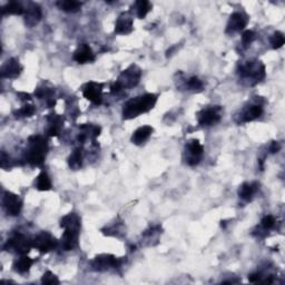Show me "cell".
Returning <instances> with one entry per match:
<instances>
[{"label":"cell","instance_id":"cell-1","mask_svg":"<svg viewBox=\"0 0 285 285\" xmlns=\"http://www.w3.org/2000/svg\"><path fill=\"white\" fill-rule=\"evenodd\" d=\"M159 95L155 94H145L138 97L129 99L124 104L123 107V118L133 119L140 116L142 114L147 113L152 110L156 105Z\"/></svg>","mask_w":285,"mask_h":285},{"label":"cell","instance_id":"cell-2","mask_svg":"<svg viewBox=\"0 0 285 285\" xmlns=\"http://www.w3.org/2000/svg\"><path fill=\"white\" fill-rule=\"evenodd\" d=\"M48 153V142L42 136H32L28 140V148L26 151V160L34 166H39Z\"/></svg>","mask_w":285,"mask_h":285},{"label":"cell","instance_id":"cell-3","mask_svg":"<svg viewBox=\"0 0 285 285\" xmlns=\"http://www.w3.org/2000/svg\"><path fill=\"white\" fill-rule=\"evenodd\" d=\"M33 248V241H30L28 237L20 233L14 234L13 236L8 238L7 243L3 246V249L8 252H15L20 255H26Z\"/></svg>","mask_w":285,"mask_h":285},{"label":"cell","instance_id":"cell-4","mask_svg":"<svg viewBox=\"0 0 285 285\" xmlns=\"http://www.w3.org/2000/svg\"><path fill=\"white\" fill-rule=\"evenodd\" d=\"M240 75L243 78L259 83L265 77V67L261 61H248L241 66Z\"/></svg>","mask_w":285,"mask_h":285},{"label":"cell","instance_id":"cell-5","mask_svg":"<svg viewBox=\"0 0 285 285\" xmlns=\"http://www.w3.org/2000/svg\"><path fill=\"white\" fill-rule=\"evenodd\" d=\"M141 76V69L137 66H135V65H132V66L122 72L117 83L123 87V89H125V88H133L137 86L138 83H140Z\"/></svg>","mask_w":285,"mask_h":285},{"label":"cell","instance_id":"cell-6","mask_svg":"<svg viewBox=\"0 0 285 285\" xmlns=\"http://www.w3.org/2000/svg\"><path fill=\"white\" fill-rule=\"evenodd\" d=\"M57 246V240L48 232H41L33 240V248L38 249L40 253L51 252Z\"/></svg>","mask_w":285,"mask_h":285},{"label":"cell","instance_id":"cell-7","mask_svg":"<svg viewBox=\"0 0 285 285\" xmlns=\"http://www.w3.org/2000/svg\"><path fill=\"white\" fill-rule=\"evenodd\" d=\"M121 260L110 254H102V255L96 256L94 261L91 262V267L95 271H107L110 268H117L121 265Z\"/></svg>","mask_w":285,"mask_h":285},{"label":"cell","instance_id":"cell-8","mask_svg":"<svg viewBox=\"0 0 285 285\" xmlns=\"http://www.w3.org/2000/svg\"><path fill=\"white\" fill-rule=\"evenodd\" d=\"M103 88L104 85L101 83H87L83 88L84 97L95 105H101L103 102Z\"/></svg>","mask_w":285,"mask_h":285},{"label":"cell","instance_id":"cell-9","mask_svg":"<svg viewBox=\"0 0 285 285\" xmlns=\"http://www.w3.org/2000/svg\"><path fill=\"white\" fill-rule=\"evenodd\" d=\"M2 206L6 213L10 216H17L20 214L22 203L18 195L11 193V192H5L2 197Z\"/></svg>","mask_w":285,"mask_h":285},{"label":"cell","instance_id":"cell-10","mask_svg":"<svg viewBox=\"0 0 285 285\" xmlns=\"http://www.w3.org/2000/svg\"><path fill=\"white\" fill-rule=\"evenodd\" d=\"M204 148L197 140H192L186 144V163L191 166L197 165L202 160Z\"/></svg>","mask_w":285,"mask_h":285},{"label":"cell","instance_id":"cell-11","mask_svg":"<svg viewBox=\"0 0 285 285\" xmlns=\"http://www.w3.org/2000/svg\"><path fill=\"white\" fill-rule=\"evenodd\" d=\"M218 107H212V108L203 109L197 115L198 124L201 126H212L221 121V114H219Z\"/></svg>","mask_w":285,"mask_h":285},{"label":"cell","instance_id":"cell-12","mask_svg":"<svg viewBox=\"0 0 285 285\" xmlns=\"http://www.w3.org/2000/svg\"><path fill=\"white\" fill-rule=\"evenodd\" d=\"M79 230L65 229V232L61 236V248L65 251H71L78 246Z\"/></svg>","mask_w":285,"mask_h":285},{"label":"cell","instance_id":"cell-13","mask_svg":"<svg viewBox=\"0 0 285 285\" xmlns=\"http://www.w3.org/2000/svg\"><path fill=\"white\" fill-rule=\"evenodd\" d=\"M21 71L22 66L19 63V60L16 58H11L2 65L0 74H1L2 78H16V77L21 74Z\"/></svg>","mask_w":285,"mask_h":285},{"label":"cell","instance_id":"cell-14","mask_svg":"<svg viewBox=\"0 0 285 285\" xmlns=\"http://www.w3.org/2000/svg\"><path fill=\"white\" fill-rule=\"evenodd\" d=\"M249 22V18L243 13H234L231 15L229 24H227V33H237L243 30Z\"/></svg>","mask_w":285,"mask_h":285},{"label":"cell","instance_id":"cell-15","mask_svg":"<svg viewBox=\"0 0 285 285\" xmlns=\"http://www.w3.org/2000/svg\"><path fill=\"white\" fill-rule=\"evenodd\" d=\"M133 17L130 16L129 13H123L115 24V33L119 35H128L133 32Z\"/></svg>","mask_w":285,"mask_h":285},{"label":"cell","instance_id":"cell-16","mask_svg":"<svg viewBox=\"0 0 285 285\" xmlns=\"http://www.w3.org/2000/svg\"><path fill=\"white\" fill-rule=\"evenodd\" d=\"M42 16L41 8L37 3H30V5L25 9V22L27 26L34 27L40 21Z\"/></svg>","mask_w":285,"mask_h":285},{"label":"cell","instance_id":"cell-17","mask_svg":"<svg viewBox=\"0 0 285 285\" xmlns=\"http://www.w3.org/2000/svg\"><path fill=\"white\" fill-rule=\"evenodd\" d=\"M74 59L78 64L91 63V61L95 60V55L89 46L86 44H82L76 49V52L74 53Z\"/></svg>","mask_w":285,"mask_h":285},{"label":"cell","instance_id":"cell-18","mask_svg":"<svg viewBox=\"0 0 285 285\" xmlns=\"http://www.w3.org/2000/svg\"><path fill=\"white\" fill-rule=\"evenodd\" d=\"M153 134V127L152 126H142L140 128L136 129L132 136V142L135 145H142L145 142L148 141V138L152 136Z\"/></svg>","mask_w":285,"mask_h":285},{"label":"cell","instance_id":"cell-19","mask_svg":"<svg viewBox=\"0 0 285 285\" xmlns=\"http://www.w3.org/2000/svg\"><path fill=\"white\" fill-rule=\"evenodd\" d=\"M48 121V129H47V134L49 136H57L59 134L60 127L63 125L64 123V118L60 116V115H48L47 117Z\"/></svg>","mask_w":285,"mask_h":285},{"label":"cell","instance_id":"cell-20","mask_svg":"<svg viewBox=\"0 0 285 285\" xmlns=\"http://www.w3.org/2000/svg\"><path fill=\"white\" fill-rule=\"evenodd\" d=\"M60 227L63 229H76L80 230V218L75 213H69L60 221Z\"/></svg>","mask_w":285,"mask_h":285},{"label":"cell","instance_id":"cell-21","mask_svg":"<svg viewBox=\"0 0 285 285\" xmlns=\"http://www.w3.org/2000/svg\"><path fill=\"white\" fill-rule=\"evenodd\" d=\"M33 264H34V260H32L27 255H21V257H19L18 260L15 261L14 268L17 273L24 274V273H27L29 271Z\"/></svg>","mask_w":285,"mask_h":285},{"label":"cell","instance_id":"cell-22","mask_svg":"<svg viewBox=\"0 0 285 285\" xmlns=\"http://www.w3.org/2000/svg\"><path fill=\"white\" fill-rule=\"evenodd\" d=\"M257 190V184L255 183H244L238 190V195L244 201L249 202L251 201L253 195L255 194V192Z\"/></svg>","mask_w":285,"mask_h":285},{"label":"cell","instance_id":"cell-23","mask_svg":"<svg viewBox=\"0 0 285 285\" xmlns=\"http://www.w3.org/2000/svg\"><path fill=\"white\" fill-rule=\"evenodd\" d=\"M35 187H36L38 191L41 192H47L49 190H52V182L47 173L42 171L40 174L36 177V179H35Z\"/></svg>","mask_w":285,"mask_h":285},{"label":"cell","instance_id":"cell-24","mask_svg":"<svg viewBox=\"0 0 285 285\" xmlns=\"http://www.w3.org/2000/svg\"><path fill=\"white\" fill-rule=\"evenodd\" d=\"M263 114V107L261 105H252L242 115V122H252Z\"/></svg>","mask_w":285,"mask_h":285},{"label":"cell","instance_id":"cell-25","mask_svg":"<svg viewBox=\"0 0 285 285\" xmlns=\"http://www.w3.org/2000/svg\"><path fill=\"white\" fill-rule=\"evenodd\" d=\"M60 10L66 13H77L82 8V2L75 1V0H61L56 3Z\"/></svg>","mask_w":285,"mask_h":285},{"label":"cell","instance_id":"cell-26","mask_svg":"<svg viewBox=\"0 0 285 285\" xmlns=\"http://www.w3.org/2000/svg\"><path fill=\"white\" fill-rule=\"evenodd\" d=\"M68 164H69V167H71V169H74V171H77V169H79L80 167H82V165H83L82 149L76 148L75 151L71 153V155L69 156Z\"/></svg>","mask_w":285,"mask_h":285},{"label":"cell","instance_id":"cell-27","mask_svg":"<svg viewBox=\"0 0 285 285\" xmlns=\"http://www.w3.org/2000/svg\"><path fill=\"white\" fill-rule=\"evenodd\" d=\"M3 15H22L25 14L24 7L18 1H10L2 8Z\"/></svg>","mask_w":285,"mask_h":285},{"label":"cell","instance_id":"cell-28","mask_svg":"<svg viewBox=\"0 0 285 285\" xmlns=\"http://www.w3.org/2000/svg\"><path fill=\"white\" fill-rule=\"evenodd\" d=\"M135 9H136L138 18H145L147 16V14L152 10V3L146 0H141V1H136L134 3Z\"/></svg>","mask_w":285,"mask_h":285},{"label":"cell","instance_id":"cell-29","mask_svg":"<svg viewBox=\"0 0 285 285\" xmlns=\"http://www.w3.org/2000/svg\"><path fill=\"white\" fill-rule=\"evenodd\" d=\"M36 111V108H35L34 105H25L24 107H21L20 109L15 111V116L17 118H26V117H32L33 115Z\"/></svg>","mask_w":285,"mask_h":285},{"label":"cell","instance_id":"cell-30","mask_svg":"<svg viewBox=\"0 0 285 285\" xmlns=\"http://www.w3.org/2000/svg\"><path fill=\"white\" fill-rule=\"evenodd\" d=\"M284 35L280 32H276L273 34V36L271 37V44H272V47L274 49H279L282 47L284 45Z\"/></svg>","mask_w":285,"mask_h":285},{"label":"cell","instance_id":"cell-31","mask_svg":"<svg viewBox=\"0 0 285 285\" xmlns=\"http://www.w3.org/2000/svg\"><path fill=\"white\" fill-rule=\"evenodd\" d=\"M186 85H187V87L190 88V90H202V88H203L202 80L196 76L191 77V78L187 80Z\"/></svg>","mask_w":285,"mask_h":285},{"label":"cell","instance_id":"cell-32","mask_svg":"<svg viewBox=\"0 0 285 285\" xmlns=\"http://www.w3.org/2000/svg\"><path fill=\"white\" fill-rule=\"evenodd\" d=\"M41 283L42 284H59V280L58 277H57L53 273H52L51 271H47L42 276L41 279Z\"/></svg>","mask_w":285,"mask_h":285},{"label":"cell","instance_id":"cell-33","mask_svg":"<svg viewBox=\"0 0 285 285\" xmlns=\"http://www.w3.org/2000/svg\"><path fill=\"white\" fill-rule=\"evenodd\" d=\"M255 37H256L255 33L252 32V30H246V32H244L243 35H242V41H243V45L245 46L251 45L254 41V39H255Z\"/></svg>","mask_w":285,"mask_h":285},{"label":"cell","instance_id":"cell-34","mask_svg":"<svg viewBox=\"0 0 285 285\" xmlns=\"http://www.w3.org/2000/svg\"><path fill=\"white\" fill-rule=\"evenodd\" d=\"M261 223H262V227H263L264 230H271L275 225V218L273 217L272 215H267V216L263 217Z\"/></svg>","mask_w":285,"mask_h":285},{"label":"cell","instance_id":"cell-35","mask_svg":"<svg viewBox=\"0 0 285 285\" xmlns=\"http://www.w3.org/2000/svg\"><path fill=\"white\" fill-rule=\"evenodd\" d=\"M281 146L277 142H273L271 146H269V151H271V153H277L280 151Z\"/></svg>","mask_w":285,"mask_h":285}]
</instances>
